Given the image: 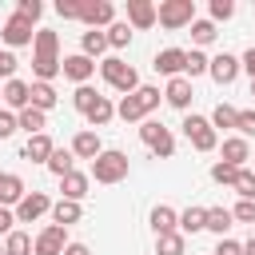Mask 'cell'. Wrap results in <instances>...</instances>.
Masks as SVG:
<instances>
[{
	"instance_id": "31",
	"label": "cell",
	"mask_w": 255,
	"mask_h": 255,
	"mask_svg": "<svg viewBox=\"0 0 255 255\" xmlns=\"http://www.w3.org/2000/svg\"><path fill=\"white\" fill-rule=\"evenodd\" d=\"M231 219H235V215H231L227 207H207V231H215V235H223V231L231 227Z\"/></svg>"
},
{
	"instance_id": "47",
	"label": "cell",
	"mask_w": 255,
	"mask_h": 255,
	"mask_svg": "<svg viewBox=\"0 0 255 255\" xmlns=\"http://www.w3.org/2000/svg\"><path fill=\"white\" fill-rule=\"evenodd\" d=\"M243 135H255V112H239V124H235Z\"/></svg>"
},
{
	"instance_id": "42",
	"label": "cell",
	"mask_w": 255,
	"mask_h": 255,
	"mask_svg": "<svg viewBox=\"0 0 255 255\" xmlns=\"http://www.w3.org/2000/svg\"><path fill=\"white\" fill-rule=\"evenodd\" d=\"M231 16H235L231 0H211V20H231Z\"/></svg>"
},
{
	"instance_id": "16",
	"label": "cell",
	"mask_w": 255,
	"mask_h": 255,
	"mask_svg": "<svg viewBox=\"0 0 255 255\" xmlns=\"http://www.w3.org/2000/svg\"><path fill=\"white\" fill-rule=\"evenodd\" d=\"M4 104L16 108V112L32 108V84H24V80H8V84H4Z\"/></svg>"
},
{
	"instance_id": "13",
	"label": "cell",
	"mask_w": 255,
	"mask_h": 255,
	"mask_svg": "<svg viewBox=\"0 0 255 255\" xmlns=\"http://www.w3.org/2000/svg\"><path fill=\"white\" fill-rule=\"evenodd\" d=\"M60 72H64L68 80H76V84H88V80H92V72H96V64H92V60L80 52V56H64Z\"/></svg>"
},
{
	"instance_id": "32",
	"label": "cell",
	"mask_w": 255,
	"mask_h": 255,
	"mask_svg": "<svg viewBox=\"0 0 255 255\" xmlns=\"http://www.w3.org/2000/svg\"><path fill=\"white\" fill-rule=\"evenodd\" d=\"M239 124V112L231 108V104H215V112H211V128H235Z\"/></svg>"
},
{
	"instance_id": "7",
	"label": "cell",
	"mask_w": 255,
	"mask_h": 255,
	"mask_svg": "<svg viewBox=\"0 0 255 255\" xmlns=\"http://www.w3.org/2000/svg\"><path fill=\"white\" fill-rule=\"evenodd\" d=\"M183 135L191 139L195 151H211V147H215V128H211V120H203V116H187V120H183Z\"/></svg>"
},
{
	"instance_id": "28",
	"label": "cell",
	"mask_w": 255,
	"mask_h": 255,
	"mask_svg": "<svg viewBox=\"0 0 255 255\" xmlns=\"http://www.w3.org/2000/svg\"><path fill=\"white\" fill-rule=\"evenodd\" d=\"M32 108H40V112H48V108H56V88L52 84H32Z\"/></svg>"
},
{
	"instance_id": "38",
	"label": "cell",
	"mask_w": 255,
	"mask_h": 255,
	"mask_svg": "<svg viewBox=\"0 0 255 255\" xmlns=\"http://www.w3.org/2000/svg\"><path fill=\"white\" fill-rule=\"evenodd\" d=\"M128 40H131V28L128 24H112L108 28V44L112 48H128Z\"/></svg>"
},
{
	"instance_id": "30",
	"label": "cell",
	"mask_w": 255,
	"mask_h": 255,
	"mask_svg": "<svg viewBox=\"0 0 255 255\" xmlns=\"http://www.w3.org/2000/svg\"><path fill=\"white\" fill-rule=\"evenodd\" d=\"M16 120H20V128H24L28 135H40V131H44V112H40V108H24Z\"/></svg>"
},
{
	"instance_id": "23",
	"label": "cell",
	"mask_w": 255,
	"mask_h": 255,
	"mask_svg": "<svg viewBox=\"0 0 255 255\" xmlns=\"http://www.w3.org/2000/svg\"><path fill=\"white\" fill-rule=\"evenodd\" d=\"M183 231H167V235H155V255H183Z\"/></svg>"
},
{
	"instance_id": "3",
	"label": "cell",
	"mask_w": 255,
	"mask_h": 255,
	"mask_svg": "<svg viewBox=\"0 0 255 255\" xmlns=\"http://www.w3.org/2000/svg\"><path fill=\"white\" fill-rule=\"evenodd\" d=\"M92 175H96V183H120V179H128V155L124 151H100L92 159Z\"/></svg>"
},
{
	"instance_id": "5",
	"label": "cell",
	"mask_w": 255,
	"mask_h": 255,
	"mask_svg": "<svg viewBox=\"0 0 255 255\" xmlns=\"http://www.w3.org/2000/svg\"><path fill=\"white\" fill-rule=\"evenodd\" d=\"M139 139H143V143H147L155 155H163V159L175 151V139H171V131H167L159 120H143V128H139Z\"/></svg>"
},
{
	"instance_id": "15",
	"label": "cell",
	"mask_w": 255,
	"mask_h": 255,
	"mask_svg": "<svg viewBox=\"0 0 255 255\" xmlns=\"http://www.w3.org/2000/svg\"><path fill=\"white\" fill-rule=\"evenodd\" d=\"M239 68H243V60H235V56H227V52H223V56H215V60H211V68H207V72H211V80H215V84H231V80L239 76Z\"/></svg>"
},
{
	"instance_id": "17",
	"label": "cell",
	"mask_w": 255,
	"mask_h": 255,
	"mask_svg": "<svg viewBox=\"0 0 255 255\" xmlns=\"http://www.w3.org/2000/svg\"><path fill=\"white\" fill-rule=\"evenodd\" d=\"M52 151H56V147H52V139L40 131V135H28V143H24V151H20V155H24V159H32V163H48V159H52Z\"/></svg>"
},
{
	"instance_id": "40",
	"label": "cell",
	"mask_w": 255,
	"mask_h": 255,
	"mask_svg": "<svg viewBox=\"0 0 255 255\" xmlns=\"http://www.w3.org/2000/svg\"><path fill=\"white\" fill-rule=\"evenodd\" d=\"M207 68H211V60L203 52H187V76H203Z\"/></svg>"
},
{
	"instance_id": "50",
	"label": "cell",
	"mask_w": 255,
	"mask_h": 255,
	"mask_svg": "<svg viewBox=\"0 0 255 255\" xmlns=\"http://www.w3.org/2000/svg\"><path fill=\"white\" fill-rule=\"evenodd\" d=\"M64 255H92V251H88L84 243H68V247H64Z\"/></svg>"
},
{
	"instance_id": "27",
	"label": "cell",
	"mask_w": 255,
	"mask_h": 255,
	"mask_svg": "<svg viewBox=\"0 0 255 255\" xmlns=\"http://www.w3.org/2000/svg\"><path fill=\"white\" fill-rule=\"evenodd\" d=\"M179 227H183L187 235L203 231V227H207V207H187V211L179 215Z\"/></svg>"
},
{
	"instance_id": "2",
	"label": "cell",
	"mask_w": 255,
	"mask_h": 255,
	"mask_svg": "<svg viewBox=\"0 0 255 255\" xmlns=\"http://www.w3.org/2000/svg\"><path fill=\"white\" fill-rule=\"evenodd\" d=\"M155 108H159V88H147V84H139L131 96H124V100H120L116 116L131 124V120H143V116H147V112H155Z\"/></svg>"
},
{
	"instance_id": "6",
	"label": "cell",
	"mask_w": 255,
	"mask_h": 255,
	"mask_svg": "<svg viewBox=\"0 0 255 255\" xmlns=\"http://www.w3.org/2000/svg\"><path fill=\"white\" fill-rule=\"evenodd\" d=\"M159 24H163V28L195 24V4H191V0H163V4H159Z\"/></svg>"
},
{
	"instance_id": "19",
	"label": "cell",
	"mask_w": 255,
	"mask_h": 255,
	"mask_svg": "<svg viewBox=\"0 0 255 255\" xmlns=\"http://www.w3.org/2000/svg\"><path fill=\"white\" fill-rule=\"evenodd\" d=\"M251 159V147H247V139L243 135H231V139H223V163H231V167H243Z\"/></svg>"
},
{
	"instance_id": "25",
	"label": "cell",
	"mask_w": 255,
	"mask_h": 255,
	"mask_svg": "<svg viewBox=\"0 0 255 255\" xmlns=\"http://www.w3.org/2000/svg\"><path fill=\"white\" fill-rule=\"evenodd\" d=\"M80 215H84V211H80V203H72V199H60V203L52 207V219H56L60 227H68V223H80Z\"/></svg>"
},
{
	"instance_id": "44",
	"label": "cell",
	"mask_w": 255,
	"mask_h": 255,
	"mask_svg": "<svg viewBox=\"0 0 255 255\" xmlns=\"http://www.w3.org/2000/svg\"><path fill=\"white\" fill-rule=\"evenodd\" d=\"M16 64H20V60H16L12 52H0V76H4V80H16Z\"/></svg>"
},
{
	"instance_id": "9",
	"label": "cell",
	"mask_w": 255,
	"mask_h": 255,
	"mask_svg": "<svg viewBox=\"0 0 255 255\" xmlns=\"http://www.w3.org/2000/svg\"><path fill=\"white\" fill-rule=\"evenodd\" d=\"M4 44H12V48H24V44H36V32H32V20H24L20 12L16 16H8V24H4Z\"/></svg>"
},
{
	"instance_id": "8",
	"label": "cell",
	"mask_w": 255,
	"mask_h": 255,
	"mask_svg": "<svg viewBox=\"0 0 255 255\" xmlns=\"http://www.w3.org/2000/svg\"><path fill=\"white\" fill-rule=\"evenodd\" d=\"M64 247H68V235H64V227H60V223H48V227L36 235V247H32V255H64Z\"/></svg>"
},
{
	"instance_id": "51",
	"label": "cell",
	"mask_w": 255,
	"mask_h": 255,
	"mask_svg": "<svg viewBox=\"0 0 255 255\" xmlns=\"http://www.w3.org/2000/svg\"><path fill=\"white\" fill-rule=\"evenodd\" d=\"M243 68L251 72V80H255V48H247V56H243Z\"/></svg>"
},
{
	"instance_id": "48",
	"label": "cell",
	"mask_w": 255,
	"mask_h": 255,
	"mask_svg": "<svg viewBox=\"0 0 255 255\" xmlns=\"http://www.w3.org/2000/svg\"><path fill=\"white\" fill-rule=\"evenodd\" d=\"M215 255H243V243H231V239H219Z\"/></svg>"
},
{
	"instance_id": "11",
	"label": "cell",
	"mask_w": 255,
	"mask_h": 255,
	"mask_svg": "<svg viewBox=\"0 0 255 255\" xmlns=\"http://www.w3.org/2000/svg\"><path fill=\"white\" fill-rule=\"evenodd\" d=\"M159 20V8L151 0H128V24L131 28H151Z\"/></svg>"
},
{
	"instance_id": "14",
	"label": "cell",
	"mask_w": 255,
	"mask_h": 255,
	"mask_svg": "<svg viewBox=\"0 0 255 255\" xmlns=\"http://www.w3.org/2000/svg\"><path fill=\"white\" fill-rule=\"evenodd\" d=\"M112 16H116V8H112L108 0H88V4H84V12H80V20H84L88 28H100V24H112Z\"/></svg>"
},
{
	"instance_id": "45",
	"label": "cell",
	"mask_w": 255,
	"mask_h": 255,
	"mask_svg": "<svg viewBox=\"0 0 255 255\" xmlns=\"http://www.w3.org/2000/svg\"><path fill=\"white\" fill-rule=\"evenodd\" d=\"M16 12H20L24 20H36V16L44 12V4H40V0H20V8H16Z\"/></svg>"
},
{
	"instance_id": "10",
	"label": "cell",
	"mask_w": 255,
	"mask_h": 255,
	"mask_svg": "<svg viewBox=\"0 0 255 255\" xmlns=\"http://www.w3.org/2000/svg\"><path fill=\"white\" fill-rule=\"evenodd\" d=\"M151 68L175 80L179 72H187V52H183V48H163V52H155V64H151Z\"/></svg>"
},
{
	"instance_id": "33",
	"label": "cell",
	"mask_w": 255,
	"mask_h": 255,
	"mask_svg": "<svg viewBox=\"0 0 255 255\" xmlns=\"http://www.w3.org/2000/svg\"><path fill=\"white\" fill-rule=\"evenodd\" d=\"M72 159H76L72 151H64V147H56V151H52V159H48V171H56L60 179H64V175H72Z\"/></svg>"
},
{
	"instance_id": "37",
	"label": "cell",
	"mask_w": 255,
	"mask_h": 255,
	"mask_svg": "<svg viewBox=\"0 0 255 255\" xmlns=\"http://www.w3.org/2000/svg\"><path fill=\"white\" fill-rule=\"evenodd\" d=\"M191 40H195V44H211V40H215V24H211V20H195V24H191Z\"/></svg>"
},
{
	"instance_id": "26",
	"label": "cell",
	"mask_w": 255,
	"mask_h": 255,
	"mask_svg": "<svg viewBox=\"0 0 255 255\" xmlns=\"http://www.w3.org/2000/svg\"><path fill=\"white\" fill-rule=\"evenodd\" d=\"M151 227H155V235H167V231L179 227V215H175L171 207H155V211H151Z\"/></svg>"
},
{
	"instance_id": "49",
	"label": "cell",
	"mask_w": 255,
	"mask_h": 255,
	"mask_svg": "<svg viewBox=\"0 0 255 255\" xmlns=\"http://www.w3.org/2000/svg\"><path fill=\"white\" fill-rule=\"evenodd\" d=\"M12 223H16V215H12L8 207H0V231H8V235H12Z\"/></svg>"
},
{
	"instance_id": "35",
	"label": "cell",
	"mask_w": 255,
	"mask_h": 255,
	"mask_svg": "<svg viewBox=\"0 0 255 255\" xmlns=\"http://www.w3.org/2000/svg\"><path fill=\"white\" fill-rule=\"evenodd\" d=\"M235 195H239V199H255V171L239 167V175H235Z\"/></svg>"
},
{
	"instance_id": "39",
	"label": "cell",
	"mask_w": 255,
	"mask_h": 255,
	"mask_svg": "<svg viewBox=\"0 0 255 255\" xmlns=\"http://www.w3.org/2000/svg\"><path fill=\"white\" fill-rule=\"evenodd\" d=\"M235 175H239V167H231V163H215V167H211V179H215V183L235 187Z\"/></svg>"
},
{
	"instance_id": "53",
	"label": "cell",
	"mask_w": 255,
	"mask_h": 255,
	"mask_svg": "<svg viewBox=\"0 0 255 255\" xmlns=\"http://www.w3.org/2000/svg\"><path fill=\"white\" fill-rule=\"evenodd\" d=\"M251 96H255V80H251Z\"/></svg>"
},
{
	"instance_id": "46",
	"label": "cell",
	"mask_w": 255,
	"mask_h": 255,
	"mask_svg": "<svg viewBox=\"0 0 255 255\" xmlns=\"http://www.w3.org/2000/svg\"><path fill=\"white\" fill-rule=\"evenodd\" d=\"M16 128H20V120H16L12 112H0V139H8Z\"/></svg>"
},
{
	"instance_id": "21",
	"label": "cell",
	"mask_w": 255,
	"mask_h": 255,
	"mask_svg": "<svg viewBox=\"0 0 255 255\" xmlns=\"http://www.w3.org/2000/svg\"><path fill=\"white\" fill-rule=\"evenodd\" d=\"M163 100H167L171 108H187V104H191V84H187L183 76H175V80L167 84V92H163Z\"/></svg>"
},
{
	"instance_id": "12",
	"label": "cell",
	"mask_w": 255,
	"mask_h": 255,
	"mask_svg": "<svg viewBox=\"0 0 255 255\" xmlns=\"http://www.w3.org/2000/svg\"><path fill=\"white\" fill-rule=\"evenodd\" d=\"M48 207H52L48 195H44V191H32V195H24V203L16 207V223H36Z\"/></svg>"
},
{
	"instance_id": "18",
	"label": "cell",
	"mask_w": 255,
	"mask_h": 255,
	"mask_svg": "<svg viewBox=\"0 0 255 255\" xmlns=\"http://www.w3.org/2000/svg\"><path fill=\"white\" fill-rule=\"evenodd\" d=\"M104 147H100V135L96 131H76V139H72V155H80V159H96Z\"/></svg>"
},
{
	"instance_id": "4",
	"label": "cell",
	"mask_w": 255,
	"mask_h": 255,
	"mask_svg": "<svg viewBox=\"0 0 255 255\" xmlns=\"http://www.w3.org/2000/svg\"><path fill=\"white\" fill-rule=\"evenodd\" d=\"M100 72H104V80H108L112 88H120V92H128V96L139 88V76H135V68H131V64H124L120 56L104 60V64H100Z\"/></svg>"
},
{
	"instance_id": "55",
	"label": "cell",
	"mask_w": 255,
	"mask_h": 255,
	"mask_svg": "<svg viewBox=\"0 0 255 255\" xmlns=\"http://www.w3.org/2000/svg\"><path fill=\"white\" fill-rule=\"evenodd\" d=\"M0 100H4V92H0Z\"/></svg>"
},
{
	"instance_id": "43",
	"label": "cell",
	"mask_w": 255,
	"mask_h": 255,
	"mask_svg": "<svg viewBox=\"0 0 255 255\" xmlns=\"http://www.w3.org/2000/svg\"><path fill=\"white\" fill-rule=\"evenodd\" d=\"M56 12H60L64 20H80V12H84V4H76V0H60V4H56Z\"/></svg>"
},
{
	"instance_id": "36",
	"label": "cell",
	"mask_w": 255,
	"mask_h": 255,
	"mask_svg": "<svg viewBox=\"0 0 255 255\" xmlns=\"http://www.w3.org/2000/svg\"><path fill=\"white\" fill-rule=\"evenodd\" d=\"M96 100H100V96H96V88H88V84H80V88H76V96H72L76 112H84V116L92 112V104H96Z\"/></svg>"
},
{
	"instance_id": "29",
	"label": "cell",
	"mask_w": 255,
	"mask_h": 255,
	"mask_svg": "<svg viewBox=\"0 0 255 255\" xmlns=\"http://www.w3.org/2000/svg\"><path fill=\"white\" fill-rule=\"evenodd\" d=\"M80 48H84V56H88V60H92V56H100V52L108 48V32H96V28H92V32H84Z\"/></svg>"
},
{
	"instance_id": "20",
	"label": "cell",
	"mask_w": 255,
	"mask_h": 255,
	"mask_svg": "<svg viewBox=\"0 0 255 255\" xmlns=\"http://www.w3.org/2000/svg\"><path fill=\"white\" fill-rule=\"evenodd\" d=\"M8 203H16V207L24 203V179L4 171V175H0V207H8Z\"/></svg>"
},
{
	"instance_id": "52",
	"label": "cell",
	"mask_w": 255,
	"mask_h": 255,
	"mask_svg": "<svg viewBox=\"0 0 255 255\" xmlns=\"http://www.w3.org/2000/svg\"><path fill=\"white\" fill-rule=\"evenodd\" d=\"M243 255H255V235H251V239L243 243Z\"/></svg>"
},
{
	"instance_id": "1",
	"label": "cell",
	"mask_w": 255,
	"mask_h": 255,
	"mask_svg": "<svg viewBox=\"0 0 255 255\" xmlns=\"http://www.w3.org/2000/svg\"><path fill=\"white\" fill-rule=\"evenodd\" d=\"M56 48H60L56 32L40 28V32H36V56H32V72H36L40 84H52V76H60V64H64V60L56 56Z\"/></svg>"
},
{
	"instance_id": "22",
	"label": "cell",
	"mask_w": 255,
	"mask_h": 255,
	"mask_svg": "<svg viewBox=\"0 0 255 255\" xmlns=\"http://www.w3.org/2000/svg\"><path fill=\"white\" fill-rule=\"evenodd\" d=\"M60 187H64V199H72V203H80V199L88 195V175H80V171H72V175H64V179H60Z\"/></svg>"
},
{
	"instance_id": "54",
	"label": "cell",
	"mask_w": 255,
	"mask_h": 255,
	"mask_svg": "<svg viewBox=\"0 0 255 255\" xmlns=\"http://www.w3.org/2000/svg\"><path fill=\"white\" fill-rule=\"evenodd\" d=\"M0 255H4V247H0Z\"/></svg>"
},
{
	"instance_id": "34",
	"label": "cell",
	"mask_w": 255,
	"mask_h": 255,
	"mask_svg": "<svg viewBox=\"0 0 255 255\" xmlns=\"http://www.w3.org/2000/svg\"><path fill=\"white\" fill-rule=\"evenodd\" d=\"M32 247H36V243H32L24 231H12L8 243H4V255H32Z\"/></svg>"
},
{
	"instance_id": "24",
	"label": "cell",
	"mask_w": 255,
	"mask_h": 255,
	"mask_svg": "<svg viewBox=\"0 0 255 255\" xmlns=\"http://www.w3.org/2000/svg\"><path fill=\"white\" fill-rule=\"evenodd\" d=\"M112 116H116L112 100H108V96H100V100L92 104V112H88V124H92V128H104V124H112Z\"/></svg>"
},
{
	"instance_id": "41",
	"label": "cell",
	"mask_w": 255,
	"mask_h": 255,
	"mask_svg": "<svg viewBox=\"0 0 255 255\" xmlns=\"http://www.w3.org/2000/svg\"><path fill=\"white\" fill-rule=\"evenodd\" d=\"M239 223H255V199H239L235 203V211H231Z\"/></svg>"
}]
</instances>
